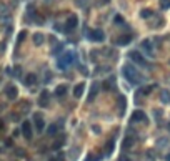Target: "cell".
Wrapping results in <instances>:
<instances>
[{"mask_svg": "<svg viewBox=\"0 0 170 161\" xmlns=\"http://www.w3.org/2000/svg\"><path fill=\"white\" fill-rule=\"evenodd\" d=\"M122 73H123V76L127 78V82H130L132 85H138V83L142 82L140 72H138L134 65H125V67L122 68Z\"/></svg>", "mask_w": 170, "mask_h": 161, "instance_id": "cell-1", "label": "cell"}, {"mask_svg": "<svg viewBox=\"0 0 170 161\" xmlns=\"http://www.w3.org/2000/svg\"><path fill=\"white\" fill-rule=\"evenodd\" d=\"M73 61V55H72V52H69V50H65L63 52V55H62L60 58H58V61H57V67L60 68V70H67L69 68V65Z\"/></svg>", "mask_w": 170, "mask_h": 161, "instance_id": "cell-2", "label": "cell"}, {"mask_svg": "<svg viewBox=\"0 0 170 161\" xmlns=\"http://www.w3.org/2000/svg\"><path fill=\"white\" fill-rule=\"evenodd\" d=\"M128 58H130L134 63H137V65H140V67H145V68H150V65L147 63V60L144 58V55L140 53V52H137V50H134V52H130L128 53Z\"/></svg>", "mask_w": 170, "mask_h": 161, "instance_id": "cell-3", "label": "cell"}, {"mask_svg": "<svg viewBox=\"0 0 170 161\" xmlns=\"http://www.w3.org/2000/svg\"><path fill=\"white\" fill-rule=\"evenodd\" d=\"M87 38L90 40V42H104L105 40V33L102 32V30H88V33H87Z\"/></svg>", "mask_w": 170, "mask_h": 161, "instance_id": "cell-4", "label": "cell"}, {"mask_svg": "<svg viewBox=\"0 0 170 161\" xmlns=\"http://www.w3.org/2000/svg\"><path fill=\"white\" fill-rule=\"evenodd\" d=\"M77 25H79V18H77V15H70V17L65 20V27H63V28H65L67 32H72L73 28H77Z\"/></svg>", "mask_w": 170, "mask_h": 161, "instance_id": "cell-5", "label": "cell"}, {"mask_svg": "<svg viewBox=\"0 0 170 161\" xmlns=\"http://www.w3.org/2000/svg\"><path fill=\"white\" fill-rule=\"evenodd\" d=\"M17 95H18L17 86H14V85H7V86H5V97H7L8 100H15Z\"/></svg>", "mask_w": 170, "mask_h": 161, "instance_id": "cell-6", "label": "cell"}, {"mask_svg": "<svg viewBox=\"0 0 170 161\" xmlns=\"http://www.w3.org/2000/svg\"><path fill=\"white\" fill-rule=\"evenodd\" d=\"M22 135L25 136L27 140H32L33 131H32V125H30V121H23L22 123Z\"/></svg>", "mask_w": 170, "mask_h": 161, "instance_id": "cell-7", "label": "cell"}, {"mask_svg": "<svg viewBox=\"0 0 170 161\" xmlns=\"http://www.w3.org/2000/svg\"><path fill=\"white\" fill-rule=\"evenodd\" d=\"M48 103H50V95H48L47 90H44V91L40 93V97H39V105L42 108H45V106H48Z\"/></svg>", "mask_w": 170, "mask_h": 161, "instance_id": "cell-8", "label": "cell"}, {"mask_svg": "<svg viewBox=\"0 0 170 161\" xmlns=\"http://www.w3.org/2000/svg\"><path fill=\"white\" fill-rule=\"evenodd\" d=\"M98 91H100V83L94 82V83H92V88H90V95H88V103L95 100V97L98 95Z\"/></svg>", "mask_w": 170, "mask_h": 161, "instance_id": "cell-9", "label": "cell"}, {"mask_svg": "<svg viewBox=\"0 0 170 161\" xmlns=\"http://www.w3.org/2000/svg\"><path fill=\"white\" fill-rule=\"evenodd\" d=\"M33 125H35V128H37V131H44V128H45V121H44V118H42V115H35L33 116Z\"/></svg>", "mask_w": 170, "mask_h": 161, "instance_id": "cell-10", "label": "cell"}, {"mask_svg": "<svg viewBox=\"0 0 170 161\" xmlns=\"http://www.w3.org/2000/svg\"><path fill=\"white\" fill-rule=\"evenodd\" d=\"M140 47H142V50H144L147 55L153 57V45H152V42H150V40H144V42L140 43Z\"/></svg>", "mask_w": 170, "mask_h": 161, "instance_id": "cell-11", "label": "cell"}, {"mask_svg": "<svg viewBox=\"0 0 170 161\" xmlns=\"http://www.w3.org/2000/svg\"><path fill=\"white\" fill-rule=\"evenodd\" d=\"M132 121H134V123H137V121H144V123H147V116H145L144 111L137 110V111H134V113H132Z\"/></svg>", "mask_w": 170, "mask_h": 161, "instance_id": "cell-12", "label": "cell"}, {"mask_svg": "<svg viewBox=\"0 0 170 161\" xmlns=\"http://www.w3.org/2000/svg\"><path fill=\"white\" fill-rule=\"evenodd\" d=\"M132 42V37L130 35H122V37H119V38H115V45H120V47H122V45H127V43H130Z\"/></svg>", "mask_w": 170, "mask_h": 161, "instance_id": "cell-13", "label": "cell"}, {"mask_svg": "<svg viewBox=\"0 0 170 161\" xmlns=\"http://www.w3.org/2000/svg\"><path fill=\"white\" fill-rule=\"evenodd\" d=\"M23 83H25L27 86H33L37 83V75L35 73H29V75L23 78Z\"/></svg>", "mask_w": 170, "mask_h": 161, "instance_id": "cell-14", "label": "cell"}, {"mask_svg": "<svg viewBox=\"0 0 170 161\" xmlns=\"http://www.w3.org/2000/svg\"><path fill=\"white\" fill-rule=\"evenodd\" d=\"M83 90H85V83H79V85H75V88H73V97L75 98H80L83 93Z\"/></svg>", "mask_w": 170, "mask_h": 161, "instance_id": "cell-15", "label": "cell"}, {"mask_svg": "<svg viewBox=\"0 0 170 161\" xmlns=\"http://www.w3.org/2000/svg\"><path fill=\"white\" fill-rule=\"evenodd\" d=\"M55 95H57V98H63L67 95V86L65 85H58L57 90H55Z\"/></svg>", "mask_w": 170, "mask_h": 161, "instance_id": "cell-16", "label": "cell"}, {"mask_svg": "<svg viewBox=\"0 0 170 161\" xmlns=\"http://www.w3.org/2000/svg\"><path fill=\"white\" fill-rule=\"evenodd\" d=\"M160 100H162V103H170V91L168 90H162V93H160Z\"/></svg>", "mask_w": 170, "mask_h": 161, "instance_id": "cell-17", "label": "cell"}, {"mask_svg": "<svg viewBox=\"0 0 170 161\" xmlns=\"http://www.w3.org/2000/svg\"><path fill=\"white\" fill-rule=\"evenodd\" d=\"M44 42H45V38H44V35H42V33H35V35H33V43H35L37 47H40Z\"/></svg>", "mask_w": 170, "mask_h": 161, "instance_id": "cell-18", "label": "cell"}, {"mask_svg": "<svg viewBox=\"0 0 170 161\" xmlns=\"http://www.w3.org/2000/svg\"><path fill=\"white\" fill-rule=\"evenodd\" d=\"M152 13H153V12L150 10V8H145V10L140 12V17L142 18H148V17H152Z\"/></svg>", "mask_w": 170, "mask_h": 161, "instance_id": "cell-19", "label": "cell"}, {"mask_svg": "<svg viewBox=\"0 0 170 161\" xmlns=\"http://www.w3.org/2000/svg\"><path fill=\"white\" fill-rule=\"evenodd\" d=\"M119 106H120V115H123V111H125V98L123 97L119 98Z\"/></svg>", "mask_w": 170, "mask_h": 161, "instance_id": "cell-20", "label": "cell"}, {"mask_svg": "<svg viewBox=\"0 0 170 161\" xmlns=\"http://www.w3.org/2000/svg\"><path fill=\"white\" fill-rule=\"evenodd\" d=\"M160 8H162V10L170 8V0H160Z\"/></svg>", "mask_w": 170, "mask_h": 161, "instance_id": "cell-21", "label": "cell"}, {"mask_svg": "<svg viewBox=\"0 0 170 161\" xmlns=\"http://www.w3.org/2000/svg\"><path fill=\"white\" fill-rule=\"evenodd\" d=\"M47 131H48V135H55V133L58 131V125H50Z\"/></svg>", "mask_w": 170, "mask_h": 161, "instance_id": "cell-22", "label": "cell"}, {"mask_svg": "<svg viewBox=\"0 0 170 161\" xmlns=\"http://www.w3.org/2000/svg\"><path fill=\"white\" fill-rule=\"evenodd\" d=\"M98 160H100L98 154H88V156L85 158V161H98Z\"/></svg>", "mask_w": 170, "mask_h": 161, "instance_id": "cell-23", "label": "cell"}, {"mask_svg": "<svg viewBox=\"0 0 170 161\" xmlns=\"http://www.w3.org/2000/svg\"><path fill=\"white\" fill-rule=\"evenodd\" d=\"M155 88V85H150V86H145V88H142V93H145V95H148L152 90Z\"/></svg>", "mask_w": 170, "mask_h": 161, "instance_id": "cell-24", "label": "cell"}, {"mask_svg": "<svg viewBox=\"0 0 170 161\" xmlns=\"http://www.w3.org/2000/svg\"><path fill=\"white\" fill-rule=\"evenodd\" d=\"M113 22H115L117 25H123V18L120 17V15H115V18H113Z\"/></svg>", "mask_w": 170, "mask_h": 161, "instance_id": "cell-25", "label": "cell"}, {"mask_svg": "<svg viewBox=\"0 0 170 161\" xmlns=\"http://www.w3.org/2000/svg\"><path fill=\"white\" fill-rule=\"evenodd\" d=\"M102 86H104V90H110V88H112V80H107V82H104V85H102Z\"/></svg>", "mask_w": 170, "mask_h": 161, "instance_id": "cell-26", "label": "cell"}, {"mask_svg": "<svg viewBox=\"0 0 170 161\" xmlns=\"http://www.w3.org/2000/svg\"><path fill=\"white\" fill-rule=\"evenodd\" d=\"M112 150H113V140H110V141H109V145H107V154L112 153Z\"/></svg>", "mask_w": 170, "mask_h": 161, "instance_id": "cell-27", "label": "cell"}, {"mask_svg": "<svg viewBox=\"0 0 170 161\" xmlns=\"http://www.w3.org/2000/svg\"><path fill=\"white\" fill-rule=\"evenodd\" d=\"M25 37H27V33H25V32H20V33H18V40H17V42L20 43L22 40H25Z\"/></svg>", "mask_w": 170, "mask_h": 161, "instance_id": "cell-28", "label": "cell"}, {"mask_svg": "<svg viewBox=\"0 0 170 161\" xmlns=\"http://www.w3.org/2000/svg\"><path fill=\"white\" fill-rule=\"evenodd\" d=\"M110 0H98V5H104V4H109Z\"/></svg>", "mask_w": 170, "mask_h": 161, "instance_id": "cell-29", "label": "cell"}, {"mask_svg": "<svg viewBox=\"0 0 170 161\" xmlns=\"http://www.w3.org/2000/svg\"><path fill=\"white\" fill-rule=\"evenodd\" d=\"M122 161H132V160H128V158H122Z\"/></svg>", "mask_w": 170, "mask_h": 161, "instance_id": "cell-30", "label": "cell"}, {"mask_svg": "<svg viewBox=\"0 0 170 161\" xmlns=\"http://www.w3.org/2000/svg\"><path fill=\"white\" fill-rule=\"evenodd\" d=\"M48 161H57V158H50V160H48Z\"/></svg>", "mask_w": 170, "mask_h": 161, "instance_id": "cell-31", "label": "cell"}, {"mask_svg": "<svg viewBox=\"0 0 170 161\" xmlns=\"http://www.w3.org/2000/svg\"><path fill=\"white\" fill-rule=\"evenodd\" d=\"M167 161H170V153H168V154H167Z\"/></svg>", "mask_w": 170, "mask_h": 161, "instance_id": "cell-32", "label": "cell"}]
</instances>
